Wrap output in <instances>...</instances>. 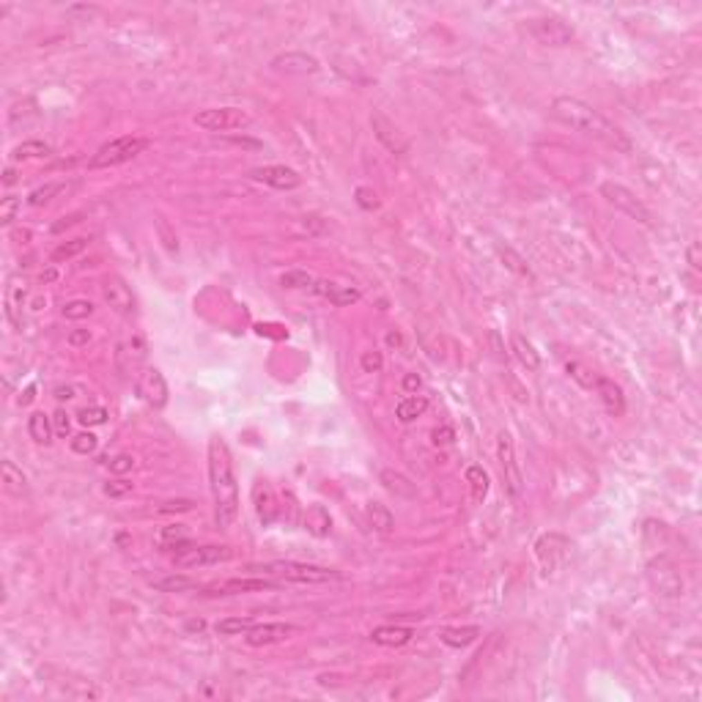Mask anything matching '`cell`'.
<instances>
[{
	"label": "cell",
	"instance_id": "836d02e7",
	"mask_svg": "<svg viewBox=\"0 0 702 702\" xmlns=\"http://www.w3.org/2000/svg\"><path fill=\"white\" fill-rule=\"evenodd\" d=\"M382 483H385L390 491L400 494V497H412V494H414V486H412L403 474H398V472H392V469H385V472H382Z\"/></svg>",
	"mask_w": 702,
	"mask_h": 702
},
{
	"label": "cell",
	"instance_id": "74e56055",
	"mask_svg": "<svg viewBox=\"0 0 702 702\" xmlns=\"http://www.w3.org/2000/svg\"><path fill=\"white\" fill-rule=\"evenodd\" d=\"M91 313H93V305H91L88 299H72V302H66V305H64V315H66V318H72V321L88 318Z\"/></svg>",
	"mask_w": 702,
	"mask_h": 702
},
{
	"label": "cell",
	"instance_id": "d6a6232c",
	"mask_svg": "<svg viewBox=\"0 0 702 702\" xmlns=\"http://www.w3.org/2000/svg\"><path fill=\"white\" fill-rule=\"evenodd\" d=\"M88 247V239H72V241H64V244H58L55 250H53V264H61V261H69V258H75L80 255L82 250Z\"/></svg>",
	"mask_w": 702,
	"mask_h": 702
},
{
	"label": "cell",
	"instance_id": "484cf974",
	"mask_svg": "<svg viewBox=\"0 0 702 702\" xmlns=\"http://www.w3.org/2000/svg\"><path fill=\"white\" fill-rule=\"evenodd\" d=\"M154 590H159V593H187V590H198V582L190 579V576H181V573H170V576L154 579Z\"/></svg>",
	"mask_w": 702,
	"mask_h": 702
},
{
	"label": "cell",
	"instance_id": "30bf717a",
	"mask_svg": "<svg viewBox=\"0 0 702 702\" xmlns=\"http://www.w3.org/2000/svg\"><path fill=\"white\" fill-rule=\"evenodd\" d=\"M650 582H653V587H656L661 595L675 598V595L683 593V579H681L678 568H675L667 557H658V560L650 562Z\"/></svg>",
	"mask_w": 702,
	"mask_h": 702
},
{
	"label": "cell",
	"instance_id": "f35d334b",
	"mask_svg": "<svg viewBox=\"0 0 702 702\" xmlns=\"http://www.w3.org/2000/svg\"><path fill=\"white\" fill-rule=\"evenodd\" d=\"M80 425H104L107 423V409L102 406H91V409H82L77 414Z\"/></svg>",
	"mask_w": 702,
	"mask_h": 702
},
{
	"label": "cell",
	"instance_id": "4dcf8cb0",
	"mask_svg": "<svg viewBox=\"0 0 702 702\" xmlns=\"http://www.w3.org/2000/svg\"><path fill=\"white\" fill-rule=\"evenodd\" d=\"M467 483H469V488H472V499H474V502H483L486 494H488V474H486V469L469 467Z\"/></svg>",
	"mask_w": 702,
	"mask_h": 702
},
{
	"label": "cell",
	"instance_id": "7dc6e473",
	"mask_svg": "<svg viewBox=\"0 0 702 702\" xmlns=\"http://www.w3.org/2000/svg\"><path fill=\"white\" fill-rule=\"evenodd\" d=\"M129 491H132V483H127V480H113V483H107V486H104V494H107L110 499L127 497Z\"/></svg>",
	"mask_w": 702,
	"mask_h": 702
},
{
	"label": "cell",
	"instance_id": "ba28073f",
	"mask_svg": "<svg viewBox=\"0 0 702 702\" xmlns=\"http://www.w3.org/2000/svg\"><path fill=\"white\" fill-rule=\"evenodd\" d=\"M497 456H499V467H502V474H505V483H508V491L519 499L521 497V488H524V480H521V469L516 464V453H513V442H510V434H499L497 439Z\"/></svg>",
	"mask_w": 702,
	"mask_h": 702
},
{
	"label": "cell",
	"instance_id": "8d00e7d4",
	"mask_svg": "<svg viewBox=\"0 0 702 702\" xmlns=\"http://www.w3.org/2000/svg\"><path fill=\"white\" fill-rule=\"evenodd\" d=\"M156 234H159V239H162L165 250H170V252H176V250H178V239H176V231L170 228V223H167L165 217H156Z\"/></svg>",
	"mask_w": 702,
	"mask_h": 702
},
{
	"label": "cell",
	"instance_id": "5b68a950",
	"mask_svg": "<svg viewBox=\"0 0 702 702\" xmlns=\"http://www.w3.org/2000/svg\"><path fill=\"white\" fill-rule=\"evenodd\" d=\"M601 195H604L615 209H620L623 214L634 217L636 223H642V225H650V223H653V214L647 212V206H645L628 187H623V184L607 181V184H601Z\"/></svg>",
	"mask_w": 702,
	"mask_h": 702
},
{
	"label": "cell",
	"instance_id": "60d3db41",
	"mask_svg": "<svg viewBox=\"0 0 702 702\" xmlns=\"http://www.w3.org/2000/svg\"><path fill=\"white\" fill-rule=\"evenodd\" d=\"M61 190H64L61 184H44V187H39V190L30 192L28 203H30V206H41V203H47V201H50L55 192H61Z\"/></svg>",
	"mask_w": 702,
	"mask_h": 702
},
{
	"label": "cell",
	"instance_id": "6da1fadb",
	"mask_svg": "<svg viewBox=\"0 0 702 702\" xmlns=\"http://www.w3.org/2000/svg\"><path fill=\"white\" fill-rule=\"evenodd\" d=\"M209 486L214 497V521L220 530L234 527L239 516V483H236L231 450L220 436L209 439Z\"/></svg>",
	"mask_w": 702,
	"mask_h": 702
},
{
	"label": "cell",
	"instance_id": "7a4b0ae2",
	"mask_svg": "<svg viewBox=\"0 0 702 702\" xmlns=\"http://www.w3.org/2000/svg\"><path fill=\"white\" fill-rule=\"evenodd\" d=\"M551 116L557 121H562L565 127H571L576 132H584V135H593V138H598L601 143H607L618 151H631V140L615 124H609L593 104H587L576 96H557L551 102Z\"/></svg>",
	"mask_w": 702,
	"mask_h": 702
},
{
	"label": "cell",
	"instance_id": "c3c4849f",
	"mask_svg": "<svg viewBox=\"0 0 702 702\" xmlns=\"http://www.w3.org/2000/svg\"><path fill=\"white\" fill-rule=\"evenodd\" d=\"M132 467H135V459L127 456V453H121V456H116V459L110 461V472H113V474H127Z\"/></svg>",
	"mask_w": 702,
	"mask_h": 702
},
{
	"label": "cell",
	"instance_id": "ee69618b",
	"mask_svg": "<svg viewBox=\"0 0 702 702\" xmlns=\"http://www.w3.org/2000/svg\"><path fill=\"white\" fill-rule=\"evenodd\" d=\"M17 209H19V198L6 195V198H3V203H0V223H3V225H8V223L14 220V214H17Z\"/></svg>",
	"mask_w": 702,
	"mask_h": 702
},
{
	"label": "cell",
	"instance_id": "ac0fdd59",
	"mask_svg": "<svg viewBox=\"0 0 702 702\" xmlns=\"http://www.w3.org/2000/svg\"><path fill=\"white\" fill-rule=\"evenodd\" d=\"M313 291H315L318 297L329 299V302L338 305V308L354 305V302H360V297H362L357 288H351V286H338V283H329V280H315V283H313Z\"/></svg>",
	"mask_w": 702,
	"mask_h": 702
},
{
	"label": "cell",
	"instance_id": "db71d44e",
	"mask_svg": "<svg viewBox=\"0 0 702 702\" xmlns=\"http://www.w3.org/2000/svg\"><path fill=\"white\" fill-rule=\"evenodd\" d=\"M88 340H91V332H88V329H75V332L69 335V343H72V346H85Z\"/></svg>",
	"mask_w": 702,
	"mask_h": 702
},
{
	"label": "cell",
	"instance_id": "d6986e66",
	"mask_svg": "<svg viewBox=\"0 0 702 702\" xmlns=\"http://www.w3.org/2000/svg\"><path fill=\"white\" fill-rule=\"evenodd\" d=\"M595 392L601 395V400H604V406H607V412H609L612 417H620V414L625 412L623 390H620L612 379H601V376H598V382H595Z\"/></svg>",
	"mask_w": 702,
	"mask_h": 702
},
{
	"label": "cell",
	"instance_id": "7402d4cb",
	"mask_svg": "<svg viewBox=\"0 0 702 702\" xmlns=\"http://www.w3.org/2000/svg\"><path fill=\"white\" fill-rule=\"evenodd\" d=\"M28 434L36 445H50L53 442V420L44 412H33L28 420Z\"/></svg>",
	"mask_w": 702,
	"mask_h": 702
},
{
	"label": "cell",
	"instance_id": "44dd1931",
	"mask_svg": "<svg viewBox=\"0 0 702 702\" xmlns=\"http://www.w3.org/2000/svg\"><path fill=\"white\" fill-rule=\"evenodd\" d=\"M425 409H428V398H425V395H409V398H403V400L395 406V417H398L400 423H414Z\"/></svg>",
	"mask_w": 702,
	"mask_h": 702
},
{
	"label": "cell",
	"instance_id": "2e32d148",
	"mask_svg": "<svg viewBox=\"0 0 702 702\" xmlns=\"http://www.w3.org/2000/svg\"><path fill=\"white\" fill-rule=\"evenodd\" d=\"M275 72H286V75H315L318 72V61L308 53H283L272 61Z\"/></svg>",
	"mask_w": 702,
	"mask_h": 702
},
{
	"label": "cell",
	"instance_id": "91938a15",
	"mask_svg": "<svg viewBox=\"0 0 702 702\" xmlns=\"http://www.w3.org/2000/svg\"><path fill=\"white\" fill-rule=\"evenodd\" d=\"M14 181H17L14 167H6V173H3V184H14Z\"/></svg>",
	"mask_w": 702,
	"mask_h": 702
},
{
	"label": "cell",
	"instance_id": "f5cc1de1",
	"mask_svg": "<svg viewBox=\"0 0 702 702\" xmlns=\"http://www.w3.org/2000/svg\"><path fill=\"white\" fill-rule=\"evenodd\" d=\"M686 258H689L692 269H700V266H702V258H700V241H692V244H689V250H686Z\"/></svg>",
	"mask_w": 702,
	"mask_h": 702
},
{
	"label": "cell",
	"instance_id": "e575fe53",
	"mask_svg": "<svg viewBox=\"0 0 702 702\" xmlns=\"http://www.w3.org/2000/svg\"><path fill=\"white\" fill-rule=\"evenodd\" d=\"M252 625L255 623L250 618H225V620H220V623L214 625V631L223 634V636H236V634H247Z\"/></svg>",
	"mask_w": 702,
	"mask_h": 702
},
{
	"label": "cell",
	"instance_id": "11a10c76",
	"mask_svg": "<svg viewBox=\"0 0 702 702\" xmlns=\"http://www.w3.org/2000/svg\"><path fill=\"white\" fill-rule=\"evenodd\" d=\"M420 385H423V382H420L417 373H406V376H403V390L406 392H417L420 390Z\"/></svg>",
	"mask_w": 702,
	"mask_h": 702
},
{
	"label": "cell",
	"instance_id": "b9f144b4",
	"mask_svg": "<svg viewBox=\"0 0 702 702\" xmlns=\"http://www.w3.org/2000/svg\"><path fill=\"white\" fill-rule=\"evenodd\" d=\"M96 436L93 434H77L75 439H72V450L77 453V456H91L93 450H96Z\"/></svg>",
	"mask_w": 702,
	"mask_h": 702
},
{
	"label": "cell",
	"instance_id": "7c38bea8",
	"mask_svg": "<svg viewBox=\"0 0 702 702\" xmlns=\"http://www.w3.org/2000/svg\"><path fill=\"white\" fill-rule=\"evenodd\" d=\"M138 392L143 395V400L154 409H162L167 403V385H165V376L156 371V368H146L138 379Z\"/></svg>",
	"mask_w": 702,
	"mask_h": 702
},
{
	"label": "cell",
	"instance_id": "8fae6325",
	"mask_svg": "<svg viewBox=\"0 0 702 702\" xmlns=\"http://www.w3.org/2000/svg\"><path fill=\"white\" fill-rule=\"evenodd\" d=\"M250 178L264 181V184H269V187H275V190H294V187H299V181H302L299 173L291 170V167H286V165L255 167V170H250Z\"/></svg>",
	"mask_w": 702,
	"mask_h": 702
},
{
	"label": "cell",
	"instance_id": "94428289",
	"mask_svg": "<svg viewBox=\"0 0 702 702\" xmlns=\"http://www.w3.org/2000/svg\"><path fill=\"white\" fill-rule=\"evenodd\" d=\"M58 277V272L55 269H47V272H41V283H53Z\"/></svg>",
	"mask_w": 702,
	"mask_h": 702
},
{
	"label": "cell",
	"instance_id": "f546056e",
	"mask_svg": "<svg viewBox=\"0 0 702 702\" xmlns=\"http://www.w3.org/2000/svg\"><path fill=\"white\" fill-rule=\"evenodd\" d=\"M565 371H568V376L579 385V387H584V390H595V382H598V376L590 371V368H584L582 362H576V360H568L565 362Z\"/></svg>",
	"mask_w": 702,
	"mask_h": 702
},
{
	"label": "cell",
	"instance_id": "8992f818",
	"mask_svg": "<svg viewBox=\"0 0 702 702\" xmlns=\"http://www.w3.org/2000/svg\"><path fill=\"white\" fill-rule=\"evenodd\" d=\"M195 124L206 132H228V129H241L250 124V116L236 110V107H209L195 116Z\"/></svg>",
	"mask_w": 702,
	"mask_h": 702
},
{
	"label": "cell",
	"instance_id": "4fadbf2b",
	"mask_svg": "<svg viewBox=\"0 0 702 702\" xmlns=\"http://www.w3.org/2000/svg\"><path fill=\"white\" fill-rule=\"evenodd\" d=\"M277 582L264 579V576H252V579H228L220 584H212L209 593L212 595H236V593H258V590H275Z\"/></svg>",
	"mask_w": 702,
	"mask_h": 702
},
{
	"label": "cell",
	"instance_id": "f907efd6",
	"mask_svg": "<svg viewBox=\"0 0 702 702\" xmlns=\"http://www.w3.org/2000/svg\"><path fill=\"white\" fill-rule=\"evenodd\" d=\"M80 220H82V214H80V212H77V214H66V217H61V220H58V223H55V225H53L50 231H53V234H64L66 228L77 225Z\"/></svg>",
	"mask_w": 702,
	"mask_h": 702
},
{
	"label": "cell",
	"instance_id": "f1b7e54d",
	"mask_svg": "<svg viewBox=\"0 0 702 702\" xmlns=\"http://www.w3.org/2000/svg\"><path fill=\"white\" fill-rule=\"evenodd\" d=\"M497 252H499V258L505 261V266L510 269V272H516V275H521V277H533V272H530V266H527V261L513 250V247H505V244H497Z\"/></svg>",
	"mask_w": 702,
	"mask_h": 702
},
{
	"label": "cell",
	"instance_id": "d4e9b609",
	"mask_svg": "<svg viewBox=\"0 0 702 702\" xmlns=\"http://www.w3.org/2000/svg\"><path fill=\"white\" fill-rule=\"evenodd\" d=\"M368 519H371V527L382 535H390L395 530V516L382 505V502H368Z\"/></svg>",
	"mask_w": 702,
	"mask_h": 702
},
{
	"label": "cell",
	"instance_id": "9f6ffc18",
	"mask_svg": "<svg viewBox=\"0 0 702 702\" xmlns=\"http://www.w3.org/2000/svg\"><path fill=\"white\" fill-rule=\"evenodd\" d=\"M55 428H58V434H61V436H66V434H69V420H66V414H64V412H55Z\"/></svg>",
	"mask_w": 702,
	"mask_h": 702
},
{
	"label": "cell",
	"instance_id": "680465c9",
	"mask_svg": "<svg viewBox=\"0 0 702 702\" xmlns=\"http://www.w3.org/2000/svg\"><path fill=\"white\" fill-rule=\"evenodd\" d=\"M55 398H58V400H69V398H75V395H72V387H58V390H55Z\"/></svg>",
	"mask_w": 702,
	"mask_h": 702
},
{
	"label": "cell",
	"instance_id": "ab89813d",
	"mask_svg": "<svg viewBox=\"0 0 702 702\" xmlns=\"http://www.w3.org/2000/svg\"><path fill=\"white\" fill-rule=\"evenodd\" d=\"M255 508H258V519L264 524H272V519H275V502H272V491L269 488H266V499H261V494H255Z\"/></svg>",
	"mask_w": 702,
	"mask_h": 702
},
{
	"label": "cell",
	"instance_id": "6125c7cd",
	"mask_svg": "<svg viewBox=\"0 0 702 702\" xmlns=\"http://www.w3.org/2000/svg\"><path fill=\"white\" fill-rule=\"evenodd\" d=\"M33 392H36V387H28V390H25V395L19 398V403H22V406H25V403H30V400H33Z\"/></svg>",
	"mask_w": 702,
	"mask_h": 702
},
{
	"label": "cell",
	"instance_id": "83f0119b",
	"mask_svg": "<svg viewBox=\"0 0 702 702\" xmlns=\"http://www.w3.org/2000/svg\"><path fill=\"white\" fill-rule=\"evenodd\" d=\"M305 527H308V533H311V535L324 538V535H329L332 519H329V513H326L321 505H313L311 510H308V516H305Z\"/></svg>",
	"mask_w": 702,
	"mask_h": 702
},
{
	"label": "cell",
	"instance_id": "e0dca14e",
	"mask_svg": "<svg viewBox=\"0 0 702 702\" xmlns=\"http://www.w3.org/2000/svg\"><path fill=\"white\" fill-rule=\"evenodd\" d=\"M297 628L288 623H261V625H252L250 631H247V645H252V647H261V645H275V642H283L288 634H294Z\"/></svg>",
	"mask_w": 702,
	"mask_h": 702
},
{
	"label": "cell",
	"instance_id": "603a6c76",
	"mask_svg": "<svg viewBox=\"0 0 702 702\" xmlns=\"http://www.w3.org/2000/svg\"><path fill=\"white\" fill-rule=\"evenodd\" d=\"M480 636V628L477 625H464V628H442L439 631V639L450 647H467L474 639Z\"/></svg>",
	"mask_w": 702,
	"mask_h": 702
},
{
	"label": "cell",
	"instance_id": "681fc988",
	"mask_svg": "<svg viewBox=\"0 0 702 702\" xmlns=\"http://www.w3.org/2000/svg\"><path fill=\"white\" fill-rule=\"evenodd\" d=\"M357 203H360L362 209H368V212L379 206V201H376V192H373V190H368V187H360V190H357Z\"/></svg>",
	"mask_w": 702,
	"mask_h": 702
},
{
	"label": "cell",
	"instance_id": "ffe728a7",
	"mask_svg": "<svg viewBox=\"0 0 702 702\" xmlns=\"http://www.w3.org/2000/svg\"><path fill=\"white\" fill-rule=\"evenodd\" d=\"M371 639L376 645H385V647H400L412 639V628H403V625H379L371 631Z\"/></svg>",
	"mask_w": 702,
	"mask_h": 702
},
{
	"label": "cell",
	"instance_id": "3957f363",
	"mask_svg": "<svg viewBox=\"0 0 702 702\" xmlns=\"http://www.w3.org/2000/svg\"><path fill=\"white\" fill-rule=\"evenodd\" d=\"M247 571L252 573H266V576H280L283 582H299V584H324V582H340L343 573L321 565H308V562H266V565H250Z\"/></svg>",
	"mask_w": 702,
	"mask_h": 702
},
{
	"label": "cell",
	"instance_id": "6f0895ef",
	"mask_svg": "<svg viewBox=\"0 0 702 702\" xmlns=\"http://www.w3.org/2000/svg\"><path fill=\"white\" fill-rule=\"evenodd\" d=\"M231 143H239V146H250V149H261L258 140H250V138H228Z\"/></svg>",
	"mask_w": 702,
	"mask_h": 702
},
{
	"label": "cell",
	"instance_id": "cb8c5ba5",
	"mask_svg": "<svg viewBox=\"0 0 702 702\" xmlns=\"http://www.w3.org/2000/svg\"><path fill=\"white\" fill-rule=\"evenodd\" d=\"M513 351H516V357H519V362L527 368V371H538L541 368V357H538V351H535V346L524 338V335H513Z\"/></svg>",
	"mask_w": 702,
	"mask_h": 702
},
{
	"label": "cell",
	"instance_id": "277c9868",
	"mask_svg": "<svg viewBox=\"0 0 702 702\" xmlns=\"http://www.w3.org/2000/svg\"><path fill=\"white\" fill-rule=\"evenodd\" d=\"M146 149H149V140H146V138H132V135L116 138V140L104 143L96 154L91 156L88 167H93V170H99V167H116V165H124V162L135 159V156L140 154V151H146Z\"/></svg>",
	"mask_w": 702,
	"mask_h": 702
},
{
	"label": "cell",
	"instance_id": "5bb4252c",
	"mask_svg": "<svg viewBox=\"0 0 702 702\" xmlns=\"http://www.w3.org/2000/svg\"><path fill=\"white\" fill-rule=\"evenodd\" d=\"M371 127H373V132H376V138H379V143L392 151V154H406V140H403V135L395 129V124H392L390 118H385L382 113H373L371 116Z\"/></svg>",
	"mask_w": 702,
	"mask_h": 702
},
{
	"label": "cell",
	"instance_id": "816d5d0a",
	"mask_svg": "<svg viewBox=\"0 0 702 702\" xmlns=\"http://www.w3.org/2000/svg\"><path fill=\"white\" fill-rule=\"evenodd\" d=\"M488 340H491V349H494V357L499 360V362H505L508 360V354H505V349H502V338H499V332L497 329H491V335H488Z\"/></svg>",
	"mask_w": 702,
	"mask_h": 702
},
{
	"label": "cell",
	"instance_id": "1f68e13d",
	"mask_svg": "<svg viewBox=\"0 0 702 702\" xmlns=\"http://www.w3.org/2000/svg\"><path fill=\"white\" fill-rule=\"evenodd\" d=\"M53 154V149L47 146V143H41V140H25V143H19L11 156L19 162V159H44V156Z\"/></svg>",
	"mask_w": 702,
	"mask_h": 702
},
{
	"label": "cell",
	"instance_id": "d590c367",
	"mask_svg": "<svg viewBox=\"0 0 702 702\" xmlns=\"http://www.w3.org/2000/svg\"><path fill=\"white\" fill-rule=\"evenodd\" d=\"M313 280L308 272H302V269H291V272H286L283 277H280V286L283 288H313Z\"/></svg>",
	"mask_w": 702,
	"mask_h": 702
},
{
	"label": "cell",
	"instance_id": "52a82bcc",
	"mask_svg": "<svg viewBox=\"0 0 702 702\" xmlns=\"http://www.w3.org/2000/svg\"><path fill=\"white\" fill-rule=\"evenodd\" d=\"M234 551L228 546H187L173 554V562L178 568H201V565H217L231 560Z\"/></svg>",
	"mask_w": 702,
	"mask_h": 702
},
{
	"label": "cell",
	"instance_id": "be15d7a7",
	"mask_svg": "<svg viewBox=\"0 0 702 702\" xmlns=\"http://www.w3.org/2000/svg\"><path fill=\"white\" fill-rule=\"evenodd\" d=\"M387 343L390 346H400V335L398 332H387Z\"/></svg>",
	"mask_w": 702,
	"mask_h": 702
},
{
	"label": "cell",
	"instance_id": "f6af8a7d",
	"mask_svg": "<svg viewBox=\"0 0 702 702\" xmlns=\"http://www.w3.org/2000/svg\"><path fill=\"white\" fill-rule=\"evenodd\" d=\"M431 439H434V445L439 447H445V445H453L456 442V431H453V425H436L434 428V434H431Z\"/></svg>",
	"mask_w": 702,
	"mask_h": 702
},
{
	"label": "cell",
	"instance_id": "4316f807",
	"mask_svg": "<svg viewBox=\"0 0 702 702\" xmlns=\"http://www.w3.org/2000/svg\"><path fill=\"white\" fill-rule=\"evenodd\" d=\"M0 474H3V483L11 494H17V497L28 494V480H25L22 469H17L11 461H0Z\"/></svg>",
	"mask_w": 702,
	"mask_h": 702
},
{
	"label": "cell",
	"instance_id": "bcb514c9",
	"mask_svg": "<svg viewBox=\"0 0 702 702\" xmlns=\"http://www.w3.org/2000/svg\"><path fill=\"white\" fill-rule=\"evenodd\" d=\"M192 508H195L192 499H170V502H162V505H159V513H187V510H192Z\"/></svg>",
	"mask_w": 702,
	"mask_h": 702
},
{
	"label": "cell",
	"instance_id": "9a60e30c",
	"mask_svg": "<svg viewBox=\"0 0 702 702\" xmlns=\"http://www.w3.org/2000/svg\"><path fill=\"white\" fill-rule=\"evenodd\" d=\"M102 294L110 302V308H116L118 313H124V315L135 313V297H132L129 286L121 277H107L104 286H102Z\"/></svg>",
	"mask_w": 702,
	"mask_h": 702
},
{
	"label": "cell",
	"instance_id": "9c48e42d",
	"mask_svg": "<svg viewBox=\"0 0 702 702\" xmlns=\"http://www.w3.org/2000/svg\"><path fill=\"white\" fill-rule=\"evenodd\" d=\"M530 33H533L541 44H548V47H565V44H571V39H573V28L565 25L562 19H554V17L530 19Z\"/></svg>",
	"mask_w": 702,
	"mask_h": 702
},
{
	"label": "cell",
	"instance_id": "7bdbcfd3",
	"mask_svg": "<svg viewBox=\"0 0 702 702\" xmlns=\"http://www.w3.org/2000/svg\"><path fill=\"white\" fill-rule=\"evenodd\" d=\"M360 365H362V371L365 373H379L382 371V365H385V360H382V351H365L362 357H360Z\"/></svg>",
	"mask_w": 702,
	"mask_h": 702
}]
</instances>
